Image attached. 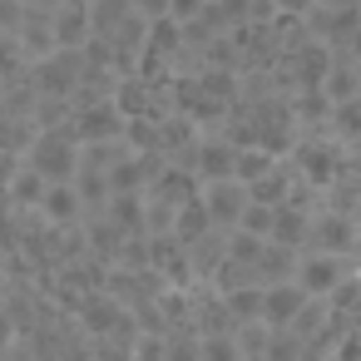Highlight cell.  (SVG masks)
<instances>
[{"mask_svg": "<svg viewBox=\"0 0 361 361\" xmlns=\"http://www.w3.org/2000/svg\"><path fill=\"white\" fill-rule=\"evenodd\" d=\"M356 50H361V35H356Z\"/></svg>", "mask_w": 361, "mask_h": 361, "instance_id": "obj_11", "label": "cell"}, {"mask_svg": "<svg viewBox=\"0 0 361 361\" xmlns=\"http://www.w3.org/2000/svg\"><path fill=\"white\" fill-rule=\"evenodd\" d=\"M80 208H85V198L75 193V178H70V183H50V188H45V198H40V213H45V223H55V228L75 223V218H80Z\"/></svg>", "mask_w": 361, "mask_h": 361, "instance_id": "obj_2", "label": "cell"}, {"mask_svg": "<svg viewBox=\"0 0 361 361\" xmlns=\"http://www.w3.org/2000/svg\"><path fill=\"white\" fill-rule=\"evenodd\" d=\"M139 11H149L159 20V16H169V0H139Z\"/></svg>", "mask_w": 361, "mask_h": 361, "instance_id": "obj_9", "label": "cell"}, {"mask_svg": "<svg viewBox=\"0 0 361 361\" xmlns=\"http://www.w3.org/2000/svg\"><path fill=\"white\" fill-rule=\"evenodd\" d=\"M203 6V0H169V16H178V20H188L193 11Z\"/></svg>", "mask_w": 361, "mask_h": 361, "instance_id": "obj_8", "label": "cell"}, {"mask_svg": "<svg viewBox=\"0 0 361 361\" xmlns=\"http://www.w3.org/2000/svg\"><path fill=\"white\" fill-rule=\"evenodd\" d=\"M277 6H307V0H277Z\"/></svg>", "mask_w": 361, "mask_h": 361, "instance_id": "obj_10", "label": "cell"}, {"mask_svg": "<svg viewBox=\"0 0 361 361\" xmlns=\"http://www.w3.org/2000/svg\"><path fill=\"white\" fill-rule=\"evenodd\" d=\"M35 173H45L50 183H70L75 178V169H80V154H75V134H65V129H45V134H35V144H30V154H20Z\"/></svg>", "mask_w": 361, "mask_h": 361, "instance_id": "obj_1", "label": "cell"}, {"mask_svg": "<svg viewBox=\"0 0 361 361\" xmlns=\"http://www.w3.org/2000/svg\"><path fill=\"white\" fill-rule=\"evenodd\" d=\"M6 188H11V203H16V208H40V198H45L50 178H45V173H35V169L20 159V169H16V178H11Z\"/></svg>", "mask_w": 361, "mask_h": 361, "instance_id": "obj_3", "label": "cell"}, {"mask_svg": "<svg viewBox=\"0 0 361 361\" xmlns=\"http://www.w3.org/2000/svg\"><path fill=\"white\" fill-rule=\"evenodd\" d=\"M20 336V326H16V317H11V302H6V292H0V346H11Z\"/></svg>", "mask_w": 361, "mask_h": 361, "instance_id": "obj_5", "label": "cell"}, {"mask_svg": "<svg viewBox=\"0 0 361 361\" xmlns=\"http://www.w3.org/2000/svg\"><path fill=\"white\" fill-rule=\"evenodd\" d=\"M203 169H208V173H223V169H228V154H223V149H203Z\"/></svg>", "mask_w": 361, "mask_h": 361, "instance_id": "obj_7", "label": "cell"}, {"mask_svg": "<svg viewBox=\"0 0 361 361\" xmlns=\"http://www.w3.org/2000/svg\"><path fill=\"white\" fill-rule=\"evenodd\" d=\"M20 60H25V55H20L16 35H11V30H0V80H11V75L20 70Z\"/></svg>", "mask_w": 361, "mask_h": 361, "instance_id": "obj_4", "label": "cell"}, {"mask_svg": "<svg viewBox=\"0 0 361 361\" xmlns=\"http://www.w3.org/2000/svg\"><path fill=\"white\" fill-rule=\"evenodd\" d=\"M0 361H35V351L25 346V336H16L11 346H0Z\"/></svg>", "mask_w": 361, "mask_h": 361, "instance_id": "obj_6", "label": "cell"}]
</instances>
